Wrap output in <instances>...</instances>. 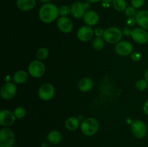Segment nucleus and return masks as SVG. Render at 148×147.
I'll return each instance as SVG.
<instances>
[{"label": "nucleus", "instance_id": "f3484780", "mask_svg": "<svg viewBox=\"0 0 148 147\" xmlns=\"http://www.w3.org/2000/svg\"><path fill=\"white\" fill-rule=\"evenodd\" d=\"M17 8L23 12H28L33 10L36 5V0H17Z\"/></svg>", "mask_w": 148, "mask_h": 147}, {"label": "nucleus", "instance_id": "2f4dec72", "mask_svg": "<svg viewBox=\"0 0 148 147\" xmlns=\"http://www.w3.org/2000/svg\"><path fill=\"white\" fill-rule=\"evenodd\" d=\"M104 31H105V30H104L103 28H101V27H98V28L95 29V30H94V32H95V35H96V37H101L103 36Z\"/></svg>", "mask_w": 148, "mask_h": 147}, {"label": "nucleus", "instance_id": "4be33fe9", "mask_svg": "<svg viewBox=\"0 0 148 147\" xmlns=\"http://www.w3.org/2000/svg\"><path fill=\"white\" fill-rule=\"evenodd\" d=\"M112 5L114 8L118 12L125 11L127 7L125 0H113Z\"/></svg>", "mask_w": 148, "mask_h": 147}, {"label": "nucleus", "instance_id": "20e7f679", "mask_svg": "<svg viewBox=\"0 0 148 147\" xmlns=\"http://www.w3.org/2000/svg\"><path fill=\"white\" fill-rule=\"evenodd\" d=\"M15 135L11 128L4 127L0 130V147H12Z\"/></svg>", "mask_w": 148, "mask_h": 147}, {"label": "nucleus", "instance_id": "c756f323", "mask_svg": "<svg viewBox=\"0 0 148 147\" xmlns=\"http://www.w3.org/2000/svg\"><path fill=\"white\" fill-rule=\"evenodd\" d=\"M130 57H131V59L134 62H138L140 61V59H141V54H140L139 52L137 51H133L132 53V54L130 55Z\"/></svg>", "mask_w": 148, "mask_h": 147}, {"label": "nucleus", "instance_id": "cd10ccee", "mask_svg": "<svg viewBox=\"0 0 148 147\" xmlns=\"http://www.w3.org/2000/svg\"><path fill=\"white\" fill-rule=\"evenodd\" d=\"M124 12H125V15L128 17H134V16H136V14H137L135 8L133 7L132 6V7H127V9L125 10Z\"/></svg>", "mask_w": 148, "mask_h": 147}, {"label": "nucleus", "instance_id": "72a5a7b5", "mask_svg": "<svg viewBox=\"0 0 148 147\" xmlns=\"http://www.w3.org/2000/svg\"><path fill=\"white\" fill-rule=\"evenodd\" d=\"M122 33H124L125 35H130L131 36V33H132V30H130L129 27H124L123 29V31Z\"/></svg>", "mask_w": 148, "mask_h": 147}, {"label": "nucleus", "instance_id": "4468645a", "mask_svg": "<svg viewBox=\"0 0 148 147\" xmlns=\"http://www.w3.org/2000/svg\"><path fill=\"white\" fill-rule=\"evenodd\" d=\"M57 27L62 33H69L73 30L74 24L72 20L67 17H60L57 20Z\"/></svg>", "mask_w": 148, "mask_h": 147}, {"label": "nucleus", "instance_id": "9d476101", "mask_svg": "<svg viewBox=\"0 0 148 147\" xmlns=\"http://www.w3.org/2000/svg\"><path fill=\"white\" fill-rule=\"evenodd\" d=\"M131 37L133 40L138 44H145L148 41V33L142 27H135L132 30Z\"/></svg>", "mask_w": 148, "mask_h": 147}, {"label": "nucleus", "instance_id": "473e14b6", "mask_svg": "<svg viewBox=\"0 0 148 147\" xmlns=\"http://www.w3.org/2000/svg\"><path fill=\"white\" fill-rule=\"evenodd\" d=\"M113 0H102V6L104 8H108L112 4Z\"/></svg>", "mask_w": 148, "mask_h": 147}, {"label": "nucleus", "instance_id": "4c0bfd02", "mask_svg": "<svg viewBox=\"0 0 148 147\" xmlns=\"http://www.w3.org/2000/svg\"><path fill=\"white\" fill-rule=\"evenodd\" d=\"M40 1H42V2L43 3H49L50 1H51L52 0H40Z\"/></svg>", "mask_w": 148, "mask_h": 147}, {"label": "nucleus", "instance_id": "f8f14e48", "mask_svg": "<svg viewBox=\"0 0 148 147\" xmlns=\"http://www.w3.org/2000/svg\"><path fill=\"white\" fill-rule=\"evenodd\" d=\"M14 112L9 110H2L0 112V125L3 127H10L15 121Z\"/></svg>", "mask_w": 148, "mask_h": 147}, {"label": "nucleus", "instance_id": "a211bd4d", "mask_svg": "<svg viewBox=\"0 0 148 147\" xmlns=\"http://www.w3.org/2000/svg\"><path fill=\"white\" fill-rule=\"evenodd\" d=\"M93 86L92 80L89 77H84L78 82V89L82 92H88L91 90Z\"/></svg>", "mask_w": 148, "mask_h": 147}, {"label": "nucleus", "instance_id": "a878e982", "mask_svg": "<svg viewBox=\"0 0 148 147\" xmlns=\"http://www.w3.org/2000/svg\"><path fill=\"white\" fill-rule=\"evenodd\" d=\"M147 82L145 79H139L136 82L135 87L138 91L143 92L145 91L147 87Z\"/></svg>", "mask_w": 148, "mask_h": 147}, {"label": "nucleus", "instance_id": "f257e3e1", "mask_svg": "<svg viewBox=\"0 0 148 147\" xmlns=\"http://www.w3.org/2000/svg\"><path fill=\"white\" fill-rule=\"evenodd\" d=\"M59 15V8L52 3H45L38 11V17L40 21L49 24L55 21Z\"/></svg>", "mask_w": 148, "mask_h": 147}, {"label": "nucleus", "instance_id": "0eeeda50", "mask_svg": "<svg viewBox=\"0 0 148 147\" xmlns=\"http://www.w3.org/2000/svg\"><path fill=\"white\" fill-rule=\"evenodd\" d=\"M89 8V2L82 3L79 1H75L71 6V14L75 18L80 19L84 17L87 10Z\"/></svg>", "mask_w": 148, "mask_h": 147}, {"label": "nucleus", "instance_id": "5701e85b", "mask_svg": "<svg viewBox=\"0 0 148 147\" xmlns=\"http://www.w3.org/2000/svg\"><path fill=\"white\" fill-rule=\"evenodd\" d=\"M104 39L101 37H96L92 40V46L95 50H101L104 48Z\"/></svg>", "mask_w": 148, "mask_h": 147}, {"label": "nucleus", "instance_id": "9b49d317", "mask_svg": "<svg viewBox=\"0 0 148 147\" xmlns=\"http://www.w3.org/2000/svg\"><path fill=\"white\" fill-rule=\"evenodd\" d=\"M95 32L92 27L88 25H84L79 28L77 32V37L78 40L82 42H88L92 38Z\"/></svg>", "mask_w": 148, "mask_h": 147}, {"label": "nucleus", "instance_id": "2eb2a0df", "mask_svg": "<svg viewBox=\"0 0 148 147\" xmlns=\"http://www.w3.org/2000/svg\"><path fill=\"white\" fill-rule=\"evenodd\" d=\"M83 20L86 25L92 27V26L97 24V23L98 22L99 16L96 12L93 11V10H88L84 15Z\"/></svg>", "mask_w": 148, "mask_h": 147}, {"label": "nucleus", "instance_id": "c85d7f7f", "mask_svg": "<svg viewBox=\"0 0 148 147\" xmlns=\"http://www.w3.org/2000/svg\"><path fill=\"white\" fill-rule=\"evenodd\" d=\"M145 3V0H131V4L135 9L141 8Z\"/></svg>", "mask_w": 148, "mask_h": 147}, {"label": "nucleus", "instance_id": "e433bc0d", "mask_svg": "<svg viewBox=\"0 0 148 147\" xmlns=\"http://www.w3.org/2000/svg\"><path fill=\"white\" fill-rule=\"evenodd\" d=\"M86 1L89 3H93V4H95V3H98L99 1H102V0H86Z\"/></svg>", "mask_w": 148, "mask_h": 147}, {"label": "nucleus", "instance_id": "f704fd0d", "mask_svg": "<svg viewBox=\"0 0 148 147\" xmlns=\"http://www.w3.org/2000/svg\"><path fill=\"white\" fill-rule=\"evenodd\" d=\"M143 111H144L145 114L148 115V99L145 102L144 105H143Z\"/></svg>", "mask_w": 148, "mask_h": 147}, {"label": "nucleus", "instance_id": "7c9ffc66", "mask_svg": "<svg viewBox=\"0 0 148 147\" xmlns=\"http://www.w3.org/2000/svg\"><path fill=\"white\" fill-rule=\"evenodd\" d=\"M127 25L130 26V27H132L134 26L137 23V20H136V17H128L127 20Z\"/></svg>", "mask_w": 148, "mask_h": 147}, {"label": "nucleus", "instance_id": "423d86ee", "mask_svg": "<svg viewBox=\"0 0 148 147\" xmlns=\"http://www.w3.org/2000/svg\"><path fill=\"white\" fill-rule=\"evenodd\" d=\"M46 71L44 63L40 60H34L30 63L28 66V73L34 78H40Z\"/></svg>", "mask_w": 148, "mask_h": 147}, {"label": "nucleus", "instance_id": "412c9836", "mask_svg": "<svg viewBox=\"0 0 148 147\" xmlns=\"http://www.w3.org/2000/svg\"><path fill=\"white\" fill-rule=\"evenodd\" d=\"M27 77H28V74L25 71L19 70L16 71L13 75V81L15 84H21L27 81Z\"/></svg>", "mask_w": 148, "mask_h": 147}, {"label": "nucleus", "instance_id": "39448f33", "mask_svg": "<svg viewBox=\"0 0 148 147\" xmlns=\"http://www.w3.org/2000/svg\"><path fill=\"white\" fill-rule=\"evenodd\" d=\"M131 131L135 138L142 139L147 134V125L144 121L141 120H136L132 122Z\"/></svg>", "mask_w": 148, "mask_h": 147}, {"label": "nucleus", "instance_id": "bb28decb", "mask_svg": "<svg viewBox=\"0 0 148 147\" xmlns=\"http://www.w3.org/2000/svg\"><path fill=\"white\" fill-rule=\"evenodd\" d=\"M59 15H61V17H66L69 15V13H71V7L66 5H63L59 7Z\"/></svg>", "mask_w": 148, "mask_h": 147}, {"label": "nucleus", "instance_id": "6ab92c4d", "mask_svg": "<svg viewBox=\"0 0 148 147\" xmlns=\"http://www.w3.org/2000/svg\"><path fill=\"white\" fill-rule=\"evenodd\" d=\"M46 138H47L48 141L51 144H58L62 140V134L60 131L53 130L48 133Z\"/></svg>", "mask_w": 148, "mask_h": 147}, {"label": "nucleus", "instance_id": "ddd939ff", "mask_svg": "<svg viewBox=\"0 0 148 147\" xmlns=\"http://www.w3.org/2000/svg\"><path fill=\"white\" fill-rule=\"evenodd\" d=\"M115 52L121 56H127L131 55L133 52V46L128 41H120L115 46Z\"/></svg>", "mask_w": 148, "mask_h": 147}, {"label": "nucleus", "instance_id": "6e6552de", "mask_svg": "<svg viewBox=\"0 0 148 147\" xmlns=\"http://www.w3.org/2000/svg\"><path fill=\"white\" fill-rule=\"evenodd\" d=\"M54 86L50 83H46L41 85L39 88L38 92L39 98L43 101L51 100L54 96Z\"/></svg>", "mask_w": 148, "mask_h": 147}, {"label": "nucleus", "instance_id": "7ed1b4c3", "mask_svg": "<svg viewBox=\"0 0 148 147\" xmlns=\"http://www.w3.org/2000/svg\"><path fill=\"white\" fill-rule=\"evenodd\" d=\"M122 36L123 33L120 29L116 27H110L105 30L103 38L110 44H116L121 41Z\"/></svg>", "mask_w": 148, "mask_h": 147}, {"label": "nucleus", "instance_id": "1a4fd4ad", "mask_svg": "<svg viewBox=\"0 0 148 147\" xmlns=\"http://www.w3.org/2000/svg\"><path fill=\"white\" fill-rule=\"evenodd\" d=\"M17 93V86L12 82H7L2 85L0 91L1 98L5 100L11 99Z\"/></svg>", "mask_w": 148, "mask_h": 147}, {"label": "nucleus", "instance_id": "dca6fc26", "mask_svg": "<svg viewBox=\"0 0 148 147\" xmlns=\"http://www.w3.org/2000/svg\"><path fill=\"white\" fill-rule=\"evenodd\" d=\"M137 23L140 27L148 30V10H141L135 16Z\"/></svg>", "mask_w": 148, "mask_h": 147}, {"label": "nucleus", "instance_id": "aec40b11", "mask_svg": "<svg viewBox=\"0 0 148 147\" xmlns=\"http://www.w3.org/2000/svg\"><path fill=\"white\" fill-rule=\"evenodd\" d=\"M65 127L68 131H73L80 127V122L78 118L75 117H69L65 121Z\"/></svg>", "mask_w": 148, "mask_h": 147}, {"label": "nucleus", "instance_id": "f03ea898", "mask_svg": "<svg viewBox=\"0 0 148 147\" xmlns=\"http://www.w3.org/2000/svg\"><path fill=\"white\" fill-rule=\"evenodd\" d=\"M80 129L84 135L92 136L98 131L99 122L95 118H88L81 122Z\"/></svg>", "mask_w": 148, "mask_h": 147}, {"label": "nucleus", "instance_id": "393cba45", "mask_svg": "<svg viewBox=\"0 0 148 147\" xmlns=\"http://www.w3.org/2000/svg\"><path fill=\"white\" fill-rule=\"evenodd\" d=\"M14 114L16 119H22L26 115V110L23 107H17L14 110Z\"/></svg>", "mask_w": 148, "mask_h": 147}, {"label": "nucleus", "instance_id": "c9c22d12", "mask_svg": "<svg viewBox=\"0 0 148 147\" xmlns=\"http://www.w3.org/2000/svg\"><path fill=\"white\" fill-rule=\"evenodd\" d=\"M145 79L146 81H147V82L148 83V69H146L145 72Z\"/></svg>", "mask_w": 148, "mask_h": 147}, {"label": "nucleus", "instance_id": "b1692460", "mask_svg": "<svg viewBox=\"0 0 148 147\" xmlns=\"http://www.w3.org/2000/svg\"><path fill=\"white\" fill-rule=\"evenodd\" d=\"M48 56H49V50H48L46 48H40L37 50L36 57H37L38 60H45V59H47Z\"/></svg>", "mask_w": 148, "mask_h": 147}]
</instances>
